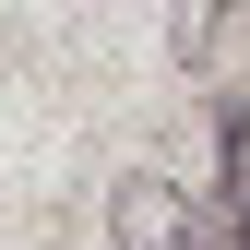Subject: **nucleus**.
<instances>
[{
	"instance_id": "2",
	"label": "nucleus",
	"mask_w": 250,
	"mask_h": 250,
	"mask_svg": "<svg viewBox=\"0 0 250 250\" xmlns=\"http://www.w3.org/2000/svg\"><path fill=\"white\" fill-rule=\"evenodd\" d=\"M214 24H227V0H167V36H179V60H203V48H214Z\"/></svg>"
},
{
	"instance_id": "1",
	"label": "nucleus",
	"mask_w": 250,
	"mask_h": 250,
	"mask_svg": "<svg viewBox=\"0 0 250 250\" xmlns=\"http://www.w3.org/2000/svg\"><path fill=\"white\" fill-rule=\"evenodd\" d=\"M107 238H119V250H203V203L179 191V179H119Z\"/></svg>"
}]
</instances>
